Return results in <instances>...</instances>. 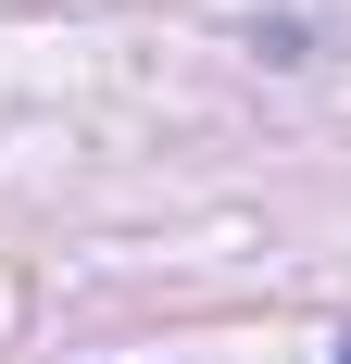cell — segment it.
Listing matches in <instances>:
<instances>
[{
  "instance_id": "6da1fadb",
  "label": "cell",
  "mask_w": 351,
  "mask_h": 364,
  "mask_svg": "<svg viewBox=\"0 0 351 364\" xmlns=\"http://www.w3.org/2000/svg\"><path fill=\"white\" fill-rule=\"evenodd\" d=\"M326 364H351V339H339V352H326Z\"/></svg>"
}]
</instances>
